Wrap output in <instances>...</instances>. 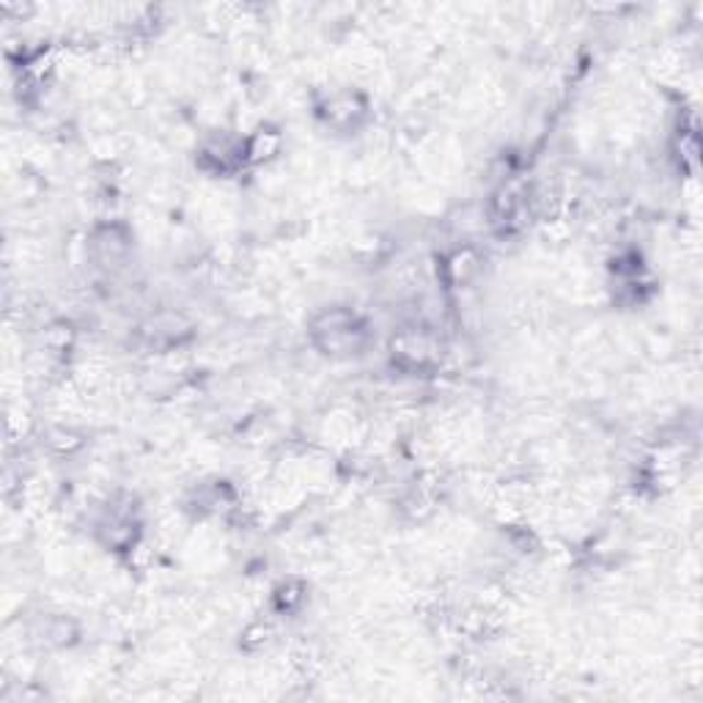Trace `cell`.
I'll use <instances>...</instances> for the list:
<instances>
[{"instance_id": "obj_1", "label": "cell", "mask_w": 703, "mask_h": 703, "mask_svg": "<svg viewBox=\"0 0 703 703\" xmlns=\"http://www.w3.org/2000/svg\"><path fill=\"white\" fill-rule=\"evenodd\" d=\"M314 330L316 336L325 338V349L330 352H349L363 338V325L355 314H347V311H330L325 319L316 322Z\"/></svg>"}]
</instances>
